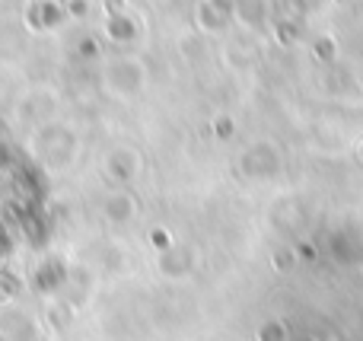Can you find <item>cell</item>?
<instances>
[{
	"label": "cell",
	"instance_id": "1",
	"mask_svg": "<svg viewBox=\"0 0 363 341\" xmlns=\"http://www.w3.org/2000/svg\"><path fill=\"white\" fill-rule=\"evenodd\" d=\"M284 169V153L274 140H252L236 160V172L249 182H271Z\"/></svg>",
	"mask_w": 363,
	"mask_h": 341
},
{
	"label": "cell",
	"instance_id": "2",
	"mask_svg": "<svg viewBox=\"0 0 363 341\" xmlns=\"http://www.w3.org/2000/svg\"><path fill=\"white\" fill-rule=\"evenodd\" d=\"M102 86L112 96H118V99H134L147 86V64L134 55L112 57L102 67Z\"/></svg>",
	"mask_w": 363,
	"mask_h": 341
},
{
	"label": "cell",
	"instance_id": "3",
	"mask_svg": "<svg viewBox=\"0 0 363 341\" xmlns=\"http://www.w3.org/2000/svg\"><path fill=\"white\" fill-rule=\"evenodd\" d=\"M74 153H77V138L70 131H64V128H51V131H45L38 138V157H42L45 166L61 169V166H67L74 160Z\"/></svg>",
	"mask_w": 363,
	"mask_h": 341
},
{
	"label": "cell",
	"instance_id": "4",
	"mask_svg": "<svg viewBox=\"0 0 363 341\" xmlns=\"http://www.w3.org/2000/svg\"><path fill=\"white\" fill-rule=\"evenodd\" d=\"M102 169H106L108 182L115 185H131L134 179L140 176V169H144V157H140L134 147H115V150H108L106 163H102Z\"/></svg>",
	"mask_w": 363,
	"mask_h": 341
},
{
	"label": "cell",
	"instance_id": "5",
	"mask_svg": "<svg viewBox=\"0 0 363 341\" xmlns=\"http://www.w3.org/2000/svg\"><path fill=\"white\" fill-rule=\"evenodd\" d=\"M194 23L201 32H226L233 23V0H204L194 13Z\"/></svg>",
	"mask_w": 363,
	"mask_h": 341
},
{
	"label": "cell",
	"instance_id": "6",
	"mask_svg": "<svg viewBox=\"0 0 363 341\" xmlns=\"http://www.w3.org/2000/svg\"><path fill=\"white\" fill-rule=\"evenodd\" d=\"M194 272V249L185 242H172L166 252H160V274L163 278H188Z\"/></svg>",
	"mask_w": 363,
	"mask_h": 341
},
{
	"label": "cell",
	"instance_id": "7",
	"mask_svg": "<svg viewBox=\"0 0 363 341\" xmlns=\"http://www.w3.org/2000/svg\"><path fill=\"white\" fill-rule=\"evenodd\" d=\"M328 255H332L338 265H357L363 259V240L354 230H335L328 236Z\"/></svg>",
	"mask_w": 363,
	"mask_h": 341
},
{
	"label": "cell",
	"instance_id": "8",
	"mask_svg": "<svg viewBox=\"0 0 363 341\" xmlns=\"http://www.w3.org/2000/svg\"><path fill=\"white\" fill-rule=\"evenodd\" d=\"M0 338L4 341H35L38 325L29 313L23 310H4L0 313Z\"/></svg>",
	"mask_w": 363,
	"mask_h": 341
},
{
	"label": "cell",
	"instance_id": "9",
	"mask_svg": "<svg viewBox=\"0 0 363 341\" xmlns=\"http://www.w3.org/2000/svg\"><path fill=\"white\" fill-rule=\"evenodd\" d=\"M102 214H106V220L108 223H131L134 217H138V201H134V195L131 191H125V189H118V191H112V195L102 201Z\"/></svg>",
	"mask_w": 363,
	"mask_h": 341
},
{
	"label": "cell",
	"instance_id": "10",
	"mask_svg": "<svg viewBox=\"0 0 363 341\" xmlns=\"http://www.w3.org/2000/svg\"><path fill=\"white\" fill-rule=\"evenodd\" d=\"M67 281V272H64V265L61 262H42L38 265V272H35V287L42 294H55L57 287Z\"/></svg>",
	"mask_w": 363,
	"mask_h": 341
},
{
	"label": "cell",
	"instance_id": "11",
	"mask_svg": "<svg viewBox=\"0 0 363 341\" xmlns=\"http://www.w3.org/2000/svg\"><path fill=\"white\" fill-rule=\"evenodd\" d=\"M106 32L115 42H131V38H138V23H134L128 13H112L106 23Z\"/></svg>",
	"mask_w": 363,
	"mask_h": 341
},
{
	"label": "cell",
	"instance_id": "12",
	"mask_svg": "<svg viewBox=\"0 0 363 341\" xmlns=\"http://www.w3.org/2000/svg\"><path fill=\"white\" fill-rule=\"evenodd\" d=\"M255 338L258 341H290V329L284 325V319H268V323L258 325Z\"/></svg>",
	"mask_w": 363,
	"mask_h": 341
},
{
	"label": "cell",
	"instance_id": "13",
	"mask_svg": "<svg viewBox=\"0 0 363 341\" xmlns=\"http://www.w3.org/2000/svg\"><path fill=\"white\" fill-rule=\"evenodd\" d=\"M313 57L322 64H335V57H338V45H335L332 35H319L313 42Z\"/></svg>",
	"mask_w": 363,
	"mask_h": 341
},
{
	"label": "cell",
	"instance_id": "14",
	"mask_svg": "<svg viewBox=\"0 0 363 341\" xmlns=\"http://www.w3.org/2000/svg\"><path fill=\"white\" fill-rule=\"evenodd\" d=\"M19 278L13 272H0V306H6V303H13V300L19 297Z\"/></svg>",
	"mask_w": 363,
	"mask_h": 341
},
{
	"label": "cell",
	"instance_id": "15",
	"mask_svg": "<svg viewBox=\"0 0 363 341\" xmlns=\"http://www.w3.org/2000/svg\"><path fill=\"white\" fill-rule=\"evenodd\" d=\"M233 131H236V125H233L230 115H217V118H213V134H217L220 140H230Z\"/></svg>",
	"mask_w": 363,
	"mask_h": 341
},
{
	"label": "cell",
	"instance_id": "16",
	"mask_svg": "<svg viewBox=\"0 0 363 341\" xmlns=\"http://www.w3.org/2000/svg\"><path fill=\"white\" fill-rule=\"evenodd\" d=\"M150 242H153V246L160 249V252H166V249H169V246H172V242H176V240H172V236H169V230L157 227V230H153V233H150Z\"/></svg>",
	"mask_w": 363,
	"mask_h": 341
},
{
	"label": "cell",
	"instance_id": "17",
	"mask_svg": "<svg viewBox=\"0 0 363 341\" xmlns=\"http://www.w3.org/2000/svg\"><path fill=\"white\" fill-rule=\"evenodd\" d=\"M290 4L300 13H315V10H322V4H328V0H290Z\"/></svg>",
	"mask_w": 363,
	"mask_h": 341
},
{
	"label": "cell",
	"instance_id": "18",
	"mask_svg": "<svg viewBox=\"0 0 363 341\" xmlns=\"http://www.w3.org/2000/svg\"><path fill=\"white\" fill-rule=\"evenodd\" d=\"M354 157H357V163L363 166V138L357 140V147H354Z\"/></svg>",
	"mask_w": 363,
	"mask_h": 341
},
{
	"label": "cell",
	"instance_id": "19",
	"mask_svg": "<svg viewBox=\"0 0 363 341\" xmlns=\"http://www.w3.org/2000/svg\"><path fill=\"white\" fill-rule=\"evenodd\" d=\"M328 4H341V6H345V4H351V0H328Z\"/></svg>",
	"mask_w": 363,
	"mask_h": 341
},
{
	"label": "cell",
	"instance_id": "20",
	"mask_svg": "<svg viewBox=\"0 0 363 341\" xmlns=\"http://www.w3.org/2000/svg\"><path fill=\"white\" fill-rule=\"evenodd\" d=\"M300 341H315V338H313V335H306V338H300Z\"/></svg>",
	"mask_w": 363,
	"mask_h": 341
}]
</instances>
